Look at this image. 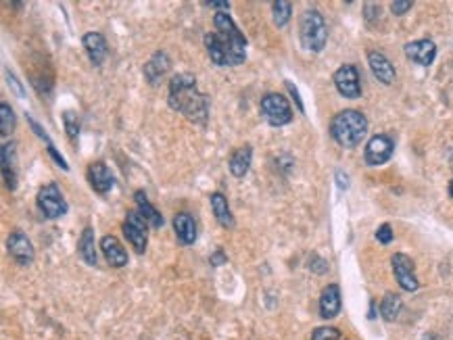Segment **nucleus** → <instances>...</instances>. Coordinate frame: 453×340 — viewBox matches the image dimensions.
<instances>
[{
	"label": "nucleus",
	"mask_w": 453,
	"mask_h": 340,
	"mask_svg": "<svg viewBox=\"0 0 453 340\" xmlns=\"http://www.w3.org/2000/svg\"><path fill=\"white\" fill-rule=\"evenodd\" d=\"M403 309V301L397 292H387L380 301V315L385 322H395Z\"/></svg>",
	"instance_id": "393cba45"
},
{
	"label": "nucleus",
	"mask_w": 453,
	"mask_h": 340,
	"mask_svg": "<svg viewBox=\"0 0 453 340\" xmlns=\"http://www.w3.org/2000/svg\"><path fill=\"white\" fill-rule=\"evenodd\" d=\"M368 65H370V69H372V73L378 82H383L387 86L395 82L397 71H395V65L388 61L387 55H383L378 51H370L368 53Z\"/></svg>",
	"instance_id": "2eb2a0df"
},
{
	"label": "nucleus",
	"mask_w": 453,
	"mask_h": 340,
	"mask_svg": "<svg viewBox=\"0 0 453 340\" xmlns=\"http://www.w3.org/2000/svg\"><path fill=\"white\" fill-rule=\"evenodd\" d=\"M6 82H9V86H13L15 88V92H17V96H23V88L17 84V80H15V75H13V71H9L6 69Z\"/></svg>",
	"instance_id": "e433bc0d"
},
{
	"label": "nucleus",
	"mask_w": 453,
	"mask_h": 340,
	"mask_svg": "<svg viewBox=\"0 0 453 340\" xmlns=\"http://www.w3.org/2000/svg\"><path fill=\"white\" fill-rule=\"evenodd\" d=\"M284 86H287V90H289L292 98H294V102H297L299 111H301V113H305V105H303V100H301V94H299V90H297V86H294L292 82H284Z\"/></svg>",
	"instance_id": "72a5a7b5"
},
{
	"label": "nucleus",
	"mask_w": 453,
	"mask_h": 340,
	"mask_svg": "<svg viewBox=\"0 0 453 340\" xmlns=\"http://www.w3.org/2000/svg\"><path fill=\"white\" fill-rule=\"evenodd\" d=\"M334 86L341 96L345 98H359L361 96V82H359V71L356 65H341L334 75Z\"/></svg>",
	"instance_id": "9d476101"
},
{
	"label": "nucleus",
	"mask_w": 453,
	"mask_h": 340,
	"mask_svg": "<svg viewBox=\"0 0 453 340\" xmlns=\"http://www.w3.org/2000/svg\"><path fill=\"white\" fill-rule=\"evenodd\" d=\"M215 30L205 33V48L209 59L220 67H234L247 59V38L236 28L226 11H218L213 17Z\"/></svg>",
	"instance_id": "f257e3e1"
},
{
	"label": "nucleus",
	"mask_w": 453,
	"mask_h": 340,
	"mask_svg": "<svg viewBox=\"0 0 453 340\" xmlns=\"http://www.w3.org/2000/svg\"><path fill=\"white\" fill-rule=\"evenodd\" d=\"M376 240L380 243V245H390L393 243V238H395V234H393V228L388 225V223H383V225H378V230H376Z\"/></svg>",
	"instance_id": "c756f323"
},
{
	"label": "nucleus",
	"mask_w": 453,
	"mask_h": 340,
	"mask_svg": "<svg viewBox=\"0 0 453 340\" xmlns=\"http://www.w3.org/2000/svg\"><path fill=\"white\" fill-rule=\"evenodd\" d=\"M311 340H349V339H345V334H343L339 328H332V326H320V328H316V330H314Z\"/></svg>",
	"instance_id": "cd10ccee"
},
{
	"label": "nucleus",
	"mask_w": 453,
	"mask_h": 340,
	"mask_svg": "<svg viewBox=\"0 0 453 340\" xmlns=\"http://www.w3.org/2000/svg\"><path fill=\"white\" fill-rule=\"evenodd\" d=\"M261 117L272 127H282L292 122V107L287 96L280 92H267L259 102Z\"/></svg>",
	"instance_id": "39448f33"
},
{
	"label": "nucleus",
	"mask_w": 453,
	"mask_h": 340,
	"mask_svg": "<svg viewBox=\"0 0 453 340\" xmlns=\"http://www.w3.org/2000/svg\"><path fill=\"white\" fill-rule=\"evenodd\" d=\"M209 201H211V211H213V216L218 219V223H220L222 228H226V230H232L236 221H234V217H232V211H230V205H228L226 196H224L222 192H211Z\"/></svg>",
	"instance_id": "4be33fe9"
},
{
	"label": "nucleus",
	"mask_w": 453,
	"mask_h": 340,
	"mask_svg": "<svg viewBox=\"0 0 453 340\" xmlns=\"http://www.w3.org/2000/svg\"><path fill=\"white\" fill-rule=\"evenodd\" d=\"M251 161H253V149L251 144H245V147H238L236 151H232L230 155V161H228V167H230V174L234 178H245L251 169Z\"/></svg>",
	"instance_id": "6ab92c4d"
},
{
	"label": "nucleus",
	"mask_w": 453,
	"mask_h": 340,
	"mask_svg": "<svg viewBox=\"0 0 453 340\" xmlns=\"http://www.w3.org/2000/svg\"><path fill=\"white\" fill-rule=\"evenodd\" d=\"M6 248L11 253V257L19 263V265H30L33 259H36V250L32 247V240L21 232V230H15L9 240H6Z\"/></svg>",
	"instance_id": "9b49d317"
},
{
	"label": "nucleus",
	"mask_w": 453,
	"mask_h": 340,
	"mask_svg": "<svg viewBox=\"0 0 453 340\" xmlns=\"http://www.w3.org/2000/svg\"><path fill=\"white\" fill-rule=\"evenodd\" d=\"M272 15H274V23L278 28H284L291 21L292 15V4L289 0H276L272 4Z\"/></svg>",
	"instance_id": "a878e982"
},
{
	"label": "nucleus",
	"mask_w": 453,
	"mask_h": 340,
	"mask_svg": "<svg viewBox=\"0 0 453 340\" xmlns=\"http://www.w3.org/2000/svg\"><path fill=\"white\" fill-rule=\"evenodd\" d=\"M412 6H414V2H412V0H395V2H390V11H393V15H405Z\"/></svg>",
	"instance_id": "2f4dec72"
},
{
	"label": "nucleus",
	"mask_w": 453,
	"mask_h": 340,
	"mask_svg": "<svg viewBox=\"0 0 453 340\" xmlns=\"http://www.w3.org/2000/svg\"><path fill=\"white\" fill-rule=\"evenodd\" d=\"M395 153V142L393 138L387 134H376L368 140L366 151H363V161L372 167L385 165L387 161H390V156Z\"/></svg>",
	"instance_id": "1a4fd4ad"
},
{
	"label": "nucleus",
	"mask_w": 453,
	"mask_h": 340,
	"mask_svg": "<svg viewBox=\"0 0 453 340\" xmlns=\"http://www.w3.org/2000/svg\"><path fill=\"white\" fill-rule=\"evenodd\" d=\"M447 190H449V196L453 198V178H452V182H449V188H447Z\"/></svg>",
	"instance_id": "ea45409f"
},
{
	"label": "nucleus",
	"mask_w": 453,
	"mask_h": 340,
	"mask_svg": "<svg viewBox=\"0 0 453 340\" xmlns=\"http://www.w3.org/2000/svg\"><path fill=\"white\" fill-rule=\"evenodd\" d=\"M15 113H13V109H11V105L9 102H0V132H2V136H11L13 132H15Z\"/></svg>",
	"instance_id": "bb28decb"
},
{
	"label": "nucleus",
	"mask_w": 453,
	"mask_h": 340,
	"mask_svg": "<svg viewBox=\"0 0 453 340\" xmlns=\"http://www.w3.org/2000/svg\"><path fill=\"white\" fill-rule=\"evenodd\" d=\"M336 184L341 190H347L349 188V180H347V174H343V171H336Z\"/></svg>",
	"instance_id": "58836bf2"
},
{
	"label": "nucleus",
	"mask_w": 453,
	"mask_h": 340,
	"mask_svg": "<svg viewBox=\"0 0 453 340\" xmlns=\"http://www.w3.org/2000/svg\"><path fill=\"white\" fill-rule=\"evenodd\" d=\"M100 250H102V255H105V259L111 267H126L128 265V253H126V248L119 243L117 236H113V234L102 236L100 238Z\"/></svg>",
	"instance_id": "4468645a"
},
{
	"label": "nucleus",
	"mask_w": 453,
	"mask_h": 340,
	"mask_svg": "<svg viewBox=\"0 0 453 340\" xmlns=\"http://www.w3.org/2000/svg\"><path fill=\"white\" fill-rule=\"evenodd\" d=\"M82 44H84V48H86V53H88L92 65H97V67L102 65V61L107 59V53H109V46H107L105 36L98 33V31H88V33H84Z\"/></svg>",
	"instance_id": "a211bd4d"
},
{
	"label": "nucleus",
	"mask_w": 453,
	"mask_h": 340,
	"mask_svg": "<svg viewBox=\"0 0 453 340\" xmlns=\"http://www.w3.org/2000/svg\"><path fill=\"white\" fill-rule=\"evenodd\" d=\"M299 38L301 44L311 53H322L328 42V26L318 9H307L299 21Z\"/></svg>",
	"instance_id": "20e7f679"
},
{
	"label": "nucleus",
	"mask_w": 453,
	"mask_h": 340,
	"mask_svg": "<svg viewBox=\"0 0 453 340\" xmlns=\"http://www.w3.org/2000/svg\"><path fill=\"white\" fill-rule=\"evenodd\" d=\"M368 134V117L357 109L339 111L330 122V136L343 149H356Z\"/></svg>",
	"instance_id": "7ed1b4c3"
},
{
	"label": "nucleus",
	"mask_w": 453,
	"mask_h": 340,
	"mask_svg": "<svg viewBox=\"0 0 453 340\" xmlns=\"http://www.w3.org/2000/svg\"><path fill=\"white\" fill-rule=\"evenodd\" d=\"M15 161H17V144L4 142L2 144V176H4V184L9 190L17 188V171H15Z\"/></svg>",
	"instance_id": "412c9836"
},
{
	"label": "nucleus",
	"mask_w": 453,
	"mask_h": 340,
	"mask_svg": "<svg viewBox=\"0 0 453 340\" xmlns=\"http://www.w3.org/2000/svg\"><path fill=\"white\" fill-rule=\"evenodd\" d=\"M88 182L95 188V192L107 194L115 186V176H113V171L105 163L97 161V163H92L88 167Z\"/></svg>",
	"instance_id": "dca6fc26"
},
{
	"label": "nucleus",
	"mask_w": 453,
	"mask_h": 340,
	"mask_svg": "<svg viewBox=\"0 0 453 340\" xmlns=\"http://www.w3.org/2000/svg\"><path fill=\"white\" fill-rule=\"evenodd\" d=\"M36 205L46 219H59L69 211V205L65 201L63 192L57 184H46L38 190Z\"/></svg>",
	"instance_id": "423d86ee"
},
{
	"label": "nucleus",
	"mask_w": 453,
	"mask_h": 340,
	"mask_svg": "<svg viewBox=\"0 0 453 340\" xmlns=\"http://www.w3.org/2000/svg\"><path fill=\"white\" fill-rule=\"evenodd\" d=\"M169 69H171V59H169V55H167L165 51H157V53L146 61L142 73H144V80H146L151 86H159L163 78L169 73Z\"/></svg>",
	"instance_id": "ddd939ff"
},
{
	"label": "nucleus",
	"mask_w": 453,
	"mask_h": 340,
	"mask_svg": "<svg viewBox=\"0 0 453 340\" xmlns=\"http://www.w3.org/2000/svg\"><path fill=\"white\" fill-rule=\"evenodd\" d=\"M167 102L174 111L182 113L188 122L198 125H207L209 117V96L203 94L196 86V78L193 73H176L169 80V94Z\"/></svg>",
	"instance_id": "f03ea898"
},
{
	"label": "nucleus",
	"mask_w": 453,
	"mask_h": 340,
	"mask_svg": "<svg viewBox=\"0 0 453 340\" xmlns=\"http://www.w3.org/2000/svg\"><path fill=\"white\" fill-rule=\"evenodd\" d=\"M203 4L209 6V9H230L228 0H211V2H203Z\"/></svg>",
	"instance_id": "4c0bfd02"
},
{
	"label": "nucleus",
	"mask_w": 453,
	"mask_h": 340,
	"mask_svg": "<svg viewBox=\"0 0 453 340\" xmlns=\"http://www.w3.org/2000/svg\"><path fill=\"white\" fill-rule=\"evenodd\" d=\"M124 236L128 238V243L132 245V248L142 255L146 250V243H149V221L144 217L140 216L138 209L129 211L126 219H124Z\"/></svg>",
	"instance_id": "0eeeda50"
},
{
	"label": "nucleus",
	"mask_w": 453,
	"mask_h": 340,
	"mask_svg": "<svg viewBox=\"0 0 453 340\" xmlns=\"http://www.w3.org/2000/svg\"><path fill=\"white\" fill-rule=\"evenodd\" d=\"M209 261H211V265H215V267H218V265H224L228 261L226 253H224V250H215V253L209 257Z\"/></svg>",
	"instance_id": "c9c22d12"
},
{
	"label": "nucleus",
	"mask_w": 453,
	"mask_h": 340,
	"mask_svg": "<svg viewBox=\"0 0 453 340\" xmlns=\"http://www.w3.org/2000/svg\"><path fill=\"white\" fill-rule=\"evenodd\" d=\"M134 203H136V207H138L140 216L149 221V225H151V228H157V230L163 228V216L157 211V209H155V205L146 198L144 190H138V192L134 194Z\"/></svg>",
	"instance_id": "5701e85b"
},
{
	"label": "nucleus",
	"mask_w": 453,
	"mask_h": 340,
	"mask_svg": "<svg viewBox=\"0 0 453 340\" xmlns=\"http://www.w3.org/2000/svg\"><path fill=\"white\" fill-rule=\"evenodd\" d=\"M26 119H28V124L32 125L33 134H36V136H38L40 140H44V142H46V147H53V144H55V142H53V138H50V136H48V134H46V132L42 129V125L38 124V122L33 119L32 115H28V113H26Z\"/></svg>",
	"instance_id": "7c9ffc66"
},
{
	"label": "nucleus",
	"mask_w": 453,
	"mask_h": 340,
	"mask_svg": "<svg viewBox=\"0 0 453 340\" xmlns=\"http://www.w3.org/2000/svg\"><path fill=\"white\" fill-rule=\"evenodd\" d=\"M403 53L410 61L418 63L422 67H428V65H432L435 57H437V44L428 38L414 40V42H407L403 46Z\"/></svg>",
	"instance_id": "f8f14e48"
},
{
	"label": "nucleus",
	"mask_w": 453,
	"mask_h": 340,
	"mask_svg": "<svg viewBox=\"0 0 453 340\" xmlns=\"http://www.w3.org/2000/svg\"><path fill=\"white\" fill-rule=\"evenodd\" d=\"M48 155H50V156H53V159H55V163H57V165H59L61 169H65V171L69 169V165H67V161H65V156H63V155H59V153H57V149H55V144H53V147H48Z\"/></svg>",
	"instance_id": "f704fd0d"
},
{
	"label": "nucleus",
	"mask_w": 453,
	"mask_h": 340,
	"mask_svg": "<svg viewBox=\"0 0 453 340\" xmlns=\"http://www.w3.org/2000/svg\"><path fill=\"white\" fill-rule=\"evenodd\" d=\"M309 270L316 272V274H326V272H328V261H324L322 257L314 255V257L309 259Z\"/></svg>",
	"instance_id": "473e14b6"
},
{
	"label": "nucleus",
	"mask_w": 453,
	"mask_h": 340,
	"mask_svg": "<svg viewBox=\"0 0 453 340\" xmlns=\"http://www.w3.org/2000/svg\"><path fill=\"white\" fill-rule=\"evenodd\" d=\"M341 288L339 284H328L320 294V315L324 319H334L341 313Z\"/></svg>",
	"instance_id": "f3484780"
},
{
	"label": "nucleus",
	"mask_w": 453,
	"mask_h": 340,
	"mask_svg": "<svg viewBox=\"0 0 453 340\" xmlns=\"http://www.w3.org/2000/svg\"><path fill=\"white\" fill-rule=\"evenodd\" d=\"M174 232H176V238L182 247H191L196 240V221L193 219L191 213H178L174 217Z\"/></svg>",
	"instance_id": "aec40b11"
},
{
	"label": "nucleus",
	"mask_w": 453,
	"mask_h": 340,
	"mask_svg": "<svg viewBox=\"0 0 453 340\" xmlns=\"http://www.w3.org/2000/svg\"><path fill=\"white\" fill-rule=\"evenodd\" d=\"M78 253L88 265H97V247H95V230L88 225L84 228L80 240H78Z\"/></svg>",
	"instance_id": "b1692460"
},
{
	"label": "nucleus",
	"mask_w": 453,
	"mask_h": 340,
	"mask_svg": "<svg viewBox=\"0 0 453 340\" xmlns=\"http://www.w3.org/2000/svg\"><path fill=\"white\" fill-rule=\"evenodd\" d=\"M63 124H65V132H67V136H69V140H78V136H80V119H78V113H73V111H65Z\"/></svg>",
	"instance_id": "c85d7f7f"
},
{
	"label": "nucleus",
	"mask_w": 453,
	"mask_h": 340,
	"mask_svg": "<svg viewBox=\"0 0 453 340\" xmlns=\"http://www.w3.org/2000/svg\"><path fill=\"white\" fill-rule=\"evenodd\" d=\"M390 265H393V274H395L397 284L405 292H416L420 288V282L416 278V265H414L412 257H407L405 253H395L390 257Z\"/></svg>",
	"instance_id": "6e6552de"
}]
</instances>
